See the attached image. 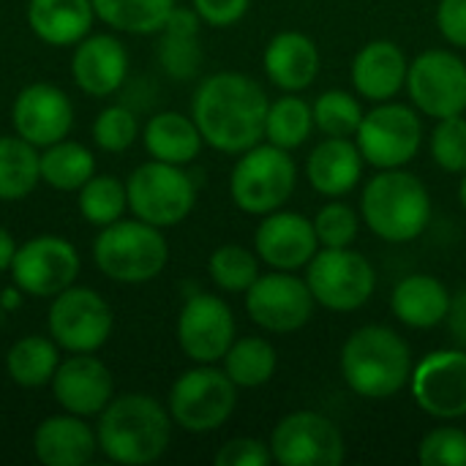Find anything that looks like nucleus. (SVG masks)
Segmentation results:
<instances>
[{"instance_id":"obj_1","label":"nucleus","mask_w":466,"mask_h":466,"mask_svg":"<svg viewBox=\"0 0 466 466\" xmlns=\"http://www.w3.org/2000/svg\"><path fill=\"white\" fill-rule=\"evenodd\" d=\"M268 109L265 87L240 71L205 76L191 98V117L205 145L227 156H240L265 139Z\"/></svg>"},{"instance_id":"obj_2","label":"nucleus","mask_w":466,"mask_h":466,"mask_svg":"<svg viewBox=\"0 0 466 466\" xmlns=\"http://www.w3.org/2000/svg\"><path fill=\"white\" fill-rule=\"evenodd\" d=\"M98 451L123 466H145L158 461L172 445V415L147 393L115 396L96 418Z\"/></svg>"},{"instance_id":"obj_3","label":"nucleus","mask_w":466,"mask_h":466,"mask_svg":"<svg viewBox=\"0 0 466 466\" xmlns=\"http://www.w3.org/2000/svg\"><path fill=\"white\" fill-rule=\"evenodd\" d=\"M410 344L385 325L358 328L341 347V374L352 393L382 401L404 390L412 380Z\"/></svg>"},{"instance_id":"obj_4","label":"nucleus","mask_w":466,"mask_h":466,"mask_svg":"<svg viewBox=\"0 0 466 466\" xmlns=\"http://www.w3.org/2000/svg\"><path fill=\"white\" fill-rule=\"evenodd\" d=\"M363 224L385 243H412L431 221V194L404 167L380 169L360 194Z\"/></svg>"},{"instance_id":"obj_5","label":"nucleus","mask_w":466,"mask_h":466,"mask_svg":"<svg viewBox=\"0 0 466 466\" xmlns=\"http://www.w3.org/2000/svg\"><path fill=\"white\" fill-rule=\"evenodd\" d=\"M96 268L117 284H147L158 279L169 262V243L164 229L142 218H120L93 240Z\"/></svg>"},{"instance_id":"obj_6","label":"nucleus","mask_w":466,"mask_h":466,"mask_svg":"<svg viewBox=\"0 0 466 466\" xmlns=\"http://www.w3.org/2000/svg\"><path fill=\"white\" fill-rule=\"evenodd\" d=\"M298 186V167L289 150L259 142L238 156L229 175V197L248 216L281 210Z\"/></svg>"},{"instance_id":"obj_7","label":"nucleus","mask_w":466,"mask_h":466,"mask_svg":"<svg viewBox=\"0 0 466 466\" xmlns=\"http://www.w3.org/2000/svg\"><path fill=\"white\" fill-rule=\"evenodd\" d=\"M238 385L227 377L224 369L216 363H197L194 369L183 371L167 399V410L188 434H210L218 431L238 407Z\"/></svg>"},{"instance_id":"obj_8","label":"nucleus","mask_w":466,"mask_h":466,"mask_svg":"<svg viewBox=\"0 0 466 466\" xmlns=\"http://www.w3.org/2000/svg\"><path fill=\"white\" fill-rule=\"evenodd\" d=\"M126 191H128V210L158 229L177 227L191 216L197 205V183L186 172V167L156 161V158L139 164L128 175Z\"/></svg>"},{"instance_id":"obj_9","label":"nucleus","mask_w":466,"mask_h":466,"mask_svg":"<svg viewBox=\"0 0 466 466\" xmlns=\"http://www.w3.org/2000/svg\"><path fill=\"white\" fill-rule=\"evenodd\" d=\"M306 284L317 306L352 314L363 309L377 289V270L360 254L350 248H319L306 265Z\"/></svg>"},{"instance_id":"obj_10","label":"nucleus","mask_w":466,"mask_h":466,"mask_svg":"<svg viewBox=\"0 0 466 466\" xmlns=\"http://www.w3.org/2000/svg\"><path fill=\"white\" fill-rule=\"evenodd\" d=\"M355 137L366 164L377 169H399L415 161V156L420 153L423 120L418 109L407 104L382 101L363 115Z\"/></svg>"},{"instance_id":"obj_11","label":"nucleus","mask_w":466,"mask_h":466,"mask_svg":"<svg viewBox=\"0 0 466 466\" xmlns=\"http://www.w3.org/2000/svg\"><path fill=\"white\" fill-rule=\"evenodd\" d=\"M46 328L55 344L68 355L98 352L112 336L115 314L106 298H101L96 289L71 284L52 298Z\"/></svg>"},{"instance_id":"obj_12","label":"nucleus","mask_w":466,"mask_h":466,"mask_svg":"<svg viewBox=\"0 0 466 466\" xmlns=\"http://www.w3.org/2000/svg\"><path fill=\"white\" fill-rule=\"evenodd\" d=\"M270 456L281 466H339L347 459L341 429L311 410L281 418L270 434Z\"/></svg>"},{"instance_id":"obj_13","label":"nucleus","mask_w":466,"mask_h":466,"mask_svg":"<svg viewBox=\"0 0 466 466\" xmlns=\"http://www.w3.org/2000/svg\"><path fill=\"white\" fill-rule=\"evenodd\" d=\"M314 295L306 279H298L289 270L259 273V279L246 289V311L248 319L276 336L295 333L306 328L314 317Z\"/></svg>"},{"instance_id":"obj_14","label":"nucleus","mask_w":466,"mask_h":466,"mask_svg":"<svg viewBox=\"0 0 466 466\" xmlns=\"http://www.w3.org/2000/svg\"><path fill=\"white\" fill-rule=\"evenodd\" d=\"M407 90L415 109L442 120L466 112V60L448 49H426L410 63Z\"/></svg>"},{"instance_id":"obj_15","label":"nucleus","mask_w":466,"mask_h":466,"mask_svg":"<svg viewBox=\"0 0 466 466\" xmlns=\"http://www.w3.org/2000/svg\"><path fill=\"white\" fill-rule=\"evenodd\" d=\"M82 259L71 240L57 235H38L16 248L11 262V281L27 298H55L79 276Z\"/></svg>"},{"instance_id":"obj_16","label":"nucleus","mask_w":466,"mask_h":466,"mask_svg":"<svg viewBox=\"0 0 466 466\" xmlns=\"http://www.w3.org/2000/svg\"><path fill=\"white\" fill-rule=\"evenodd\" d=\"M177 344L191 363H218L238 339L235 314L224 298L194 292L177 314Z\"/></svg>"},{"instance_id":"obj_17","label":"nucleus","mask_w":466,"mask_h":466,"mask_svg":"<svg viewBox=\"0 0 466 466\" xmlns=\"http://www.w3.org/2000/svg\"><path fill=\"white\" fill-rule=\"evenodd\" d=\"M412 399L437 420H459L466 415V350L429 352L412 369Z\"/></svg>"},{"instance_id":"obj_18","label":"nucleus","mask_w":466,"mask_h":466,"mask_svg":"<svg viewBox=\"0 0 466 466\" xmlns=\"http://www.w3.org/2000/svg\"><path fill=\"white\" fill-rule=\"evenodd\" d=\"M11 126L14 134L38 150L49 147L68 137L74 126V104L63 87L52 82H33L16 93L11 104Z\"/></svg>"},{"instance_id":"obj_19","label":"nucleus","mask_w":466,"mask_h":466,"mask_svg":"<svg viewBox=\"0 0 466 466\" xmlns=\"http://www.w3.org/2000/svg\"><path fill=\"white\" fill-rule=\"evenodd\" d=\"M49 388L57 407L79 418H98L115 399L112 371L96 358V352H74L63 358Z\"/></svg>"},{"instance_id":"obj_20","label":"nucleus","mask_w":466,"mask_h":466,"mask_svg":"<svg viewBox=\"0 0 466 466\" xmlns=\"http://www.w3.org/2000/svg\"><path fill=\"white\" fill-rule=\"evenodd\" d=\"M254 251L270 270H303L319 251L314 221L284 208L273 210L254 232Z\"/></svg>"},{"instance_id":"obj_21","label":"nucleus","mask_w":466,"mask_h":466,"mask_svg":"<svg viewBox=\"0 0 466 466\" xmlns=\"http://www.w3.org/2000/svg\"><path fill=\"white\" fill-rule=\"evenodd\" d=\"M74 85L90 98L115 96L128 79V52L115 33L85 35L71 55Z\"/></svg>"},{"instance_id":"obj_22","label":"nucleus","mask_w":466,"mask_h":466,"mask_svg":"<svg viewBox=\"0 0 466 466\" xmlns=\"http://www.w3.org/2000/svg\"><path fill=\"white\" fill-rule=\"evenodd\" d=\"M352 87L366 101L382 104L393 101L401 87H407L410 60L396 41L380 38L369 41L352 60Z\"/></svg>"},{"instance_id":"obj_23","label":"nucleus","mask_w":466,"mask_h":466,"mask_svg":"<svg viewBox=\"0 0 466 466\" xmlns=\"http://www.w3.org/2000/svg\"><path fill=\"white\" fill-rule=\"evenodd\" d=\"M319 49L314 38L300 30L276 33L262 55L265 76L284 93H303L319 76Z\"/></svg>"},{"instance_id":"obj_24","label":"nucleus","mask_w":466,"mask_h":466,"mask_svg":"<svg viewBox=\"0 0 466 466\" xmlns=\"http://www.w3.org/2000/svg\"><path fill=\"white\" fill-rule=\"evenodd\" d=\"M98 451L96 429L87 418L60 412L41 420L33 431V456L44 466H82Z\"/></svg>"},{"instance_id":"obj_25","label":"nucleus","mask_w":466,"mask_h":466,"mask_svg":"<svg viewBox=\"0 0 466 466\" xmlns=\"http://www.w3.org/2000/svg\"><path fill=\"white\" fill-rule=\"evenodd\" d=\"M363 153L350 137H325L306 158V177L322 197L339 199L358 188L363 177Z\"/></svg>"},{"instance_id":"obj_26","label":"nucleus","mask_w":466,"mask_h":466,"mask_svg":"<svg viewBox=\"0 0 466 466\" xmlns=\"http://www.w3.org/2000/svg\"><path fill=\"white\" fill-rule=\"evenodd\" d=\"M25 16L33 35L49 46H76L96 22L93 0H27Z\"/></svg>"},{"instance_id":"obj_27","label":"nucleus","mask_w":466,"mask_h":466,"mask_svg":"<svg viewBox=\"0 0 466 466\" xmlns=\"http://www.w3.org/2000/svg\"><path fill=\"white\" fill-rule=\"evenodd\" d=\"M451 298V289L437 276L412 273L396 284L390 295V311L412 330H431L448 319Z\"/></svg>"},{"instance_id":"obj_28","label":"nucleus","mask_w":466,"mask_h":466,"mask_svg":"<svg viewBox=\"0 0 466 466\" xmlns=\"http://www.w3.org/2000/svg\"><path fill=\"white\" fill-rule=\"evenodd\" d=\"M199 27H202V19L194 11V5L172 8L167 25L161 27V41H158V63L167 76L186 82L199 74V66H202Z\"/></svg>"},{"instance_id":"obj_29","label":"nucleus","mask_w":466,"mask_h":466,"mask_svg":"<svg viewBox=\"0 0 466 466\" xmlns=\"http://www.w3.org/2000/svg\"><path fill=\"white\" fill-rule=\"evenodd\" d=\"M142 145H145L150 158L186 167L199 156L205 139H202V134H199L191 115L167 109V112H156L145 123Z\"/></svg>"},{"instance_id":"obj_30","label":"nucleus","mask_w":466,"mask_h":466,"mask_svg":"<svg viewBox=\"0 0 466 466\" xmlns=\"http://www.w3.org/2000/svg\"><path fill=\"white\" fill-rule=\"evenodd\" d=\"M60 347L49 336H22L5 352V374L14 385L25 390L46 388L60 366Z\"/></svg>"},{"instance_id":"obj_31","label":"nucleus","mask_w":466,"mask_h":466,"mask_svg":"<svg viewBox=\"0 0 466 466\" xmlns=\"http://www.w3.org/2000/svg\"><path fill=\"white\" fill-rule=\"evenodd\" d=\"M96 175V156L90 147L74 139H60L41 147V183L52 191H79Z\"/></svg>"},{"instance_id":"obj_32","label":"nucleus","mask_w":466,"mask_h":466,"mask_svg":"<svg viewBox=\"0 0 466 466\" xmlns=\"http://www.w3.org/2000/svg\"><path fill=\"white\" fill-rule=\"evenodd\" d=\"M41 183V150L19 134L0 137V199L16 202Z\"/></svg>"},{"instance_id":"obj_33","label":"nucleus","mask_w":466,"mask_h":466,"mask_svg":"<svg viewBox=\"0 0 466 466\" xmlns=\"http://www.w3.org/2000/svg\"><path fill=\"white\" fill-rule=\"evenodd\" d=\"M175 5V0H93L96 19L128 35L161 33Z\"/></svg>"},{"instance_id":"obj_34","label":"nucleus","mask_w":466,"mask_h":466,"mask_svg":"<svg viewBox=\"0 0 466 466\" xmlns=\"http://www.w3.org/2000/svg\"><path fill=\"white\" fill-rule=\"evenodd\" d=\"M224 371L240 390L262 388L273 380L279 369L276 347L262 336H243L235 339L232 347L224 355Z\"/></svg>"},{"instance_id":"obj_35","label":"nucleus","mask_w":466,"mask_h":466,"mask_svg":"<svg viewBox=\"0 0 466 466\" xmlns=\"http://www.w3.org/2000/svg\"><path fill=\"white\" fill-rule=\"evenodd\" d=\"M314 128H317L314 109L298 93H287V96L270 101L268 120H265V142L292 153L309 142Z\"/></svg>"},{"instance_id":"obj_36","label":"nucleus","mask_w":466,"mask_h":466,"mask_svg":"<svg viewBox=\"0 0 466 466\" xmlns=\"http://www.w3.org/2000/svg\"><path fill=\"white\" fill-rule=\"evenodd\" d=\"M79 213L93 227H109L120 221L128 210V191L126 180L115 175H93L79 191H76Z\"/></svg>"},{"instance_id":"obj_37","label":"nucleus","mask_w":466,"mask_h":466,"mask_svg":"<svg viewBox=\"0 0 466 466\" xmlns=\"http://www.w3.org/2000/svg\"><path fill=\"white\" fill-rule=\"evenodd\" d=\"M208 276L221 292L246 295V289L259 279V257L240 243H224L210 254Z\"/></svg>"},{"instance_id":"obj_38","label":"nucleus","mask_w":466,"mask_h":466,"mask_svg":"<svg viewBox=\"0 0 466 466\" xmlns=\"http://www.w3.org/2000/svg\"><path fill=\"white\" fill-rule=\"evenodd\" d=\"M314 126L325 137H355L363 120V106L350 90H325L311 104Z\"/></svg>"},{"instance_id":"obj_39","label":"nucleus","mask_w":466,"mask_h":466,"mask_svg":"<svg viewBox=\"0 0 466 466\" xmlns=\"http://www.w3.org/2000/svg\"><path fill=\"white\" fill-rule=\"evenodd\" d=\"M139 137L137 115L123 104L104 106L93 120V142L104 153H126Z\"/></svg>"},{"instance_id":"obj_40","label":"nucleus","mask_w":466,"mask_h":466,"mask_svg":"<svg viewBox=\"0 0 466 466\" xmlns=\"http://www.w3.org/2000/svg\"><path fill=\"white\" fill-rule=\"evenodd\" d=\"M360 216L347 202H328L314 216V232L319 240V248H350L358 240L360 232Z\"/></svg>"},{"instance_id":"obj_41","label":"nucleus","mask_w":466,"mask_h":466,"mask_svg":"<svg viewBox=\"0 0 466 466\" xmlns=\"http://www.w3.org/2000/svg\"><path fill=\"white\" fill-rule=\"evenodd\" d=\"M431 158L437 161L440 169L451 175H464L466 172V117L453 115L437 120L431 131Z\"/></svg>"},{"instance_id":"obj_42","label":"nucleus","mask_w":466,"mask_h":466,"mask_svg":"<svg viewBox=\"0 0 466 466\" xmlns=\"http://www.w3.org/2000/svg\"><path fill=\"white\" fill-rule=\"evenodd\" d=\"M423 466H466V431L459 426H440L418 445Z\"/></svg>"},{"instance_id":"obj_43","label":"nucleus","mask_w":466,"mask_h":466,"mask_svg":"<svg viewBox=\"0 0 466 466\" xmlns=\"http://www.w3.org/2000/svg\"><path fill=\"white\" fill-rule=\"evenodd\" d=\"M273 461L270 445L254 437H238L229 440L218 448L216 453V466H265Z\"/></svg>"},{"instance_id":"obj_44","label":"nucleus","mask_w":466,"mask_h":466,"mask_svg":"<svg viewBox=\"0 0 466 466\" xmlns=\"http://www.w3.org/2000/svg\"><path fill=\"white\" fill-rule=\"evenodd\" d=\"M199 19L210 27H229L240 22L251 5V0H191Z\"/></svg>"},{"instance_id":"obj_45","label":"nucleus","mask_w":466,"mask_h":466,"mask_svg":"<svg viewBox=\"0 0 466 466\" xmlns=\"http://www.w3.org/2000/svg\"><path fill=\"white\" fill-rule=\"evenodd\" d=\"M437 30L451 46L466 49V0H440Z\"/></svg>"},{"instance_id":"obj_46","label":"nucleus","mask_w":466,"mask_h":466,"mask_svg":"<svg viewBox=\"0 0 466 466\" xmlns=\"http://www.w3.org/2000/svg\"><path fill=\"white\" fill-rule=\"evenodd\" d=\"M448 328H451V336L453 341L466 350V287L459 289L453 298H451V311H448Z\"/></svg>"},{"instance_id":"obj_47","label":"nucleus","mask_w":466,"mask_h":466,"mask_svg":"<svg viewBox=\"0 0 466 466\" xmlns=\"http://www.w3.org/2000/svg\"><path fill=\"white\" fill-rule=\"evenodd\" d=\"M16 248H19V243L14 240V235L5 227H0V273H8L11 270V262L16 257Z\"/></svg>"},{"instance_id":"obj_48","label":"nucleus","mask_w":466,"mask_h":466,"mask_svg":"<svg viewBox=\"0 0 466 466\" xmlns=\"http://www.w3.org/2000/svg\"><path fill=\"white\" fill-rule=\"evenodd\" d=\"M22 295H25V292H22L16 284L8 287V289H3V295H0V309H3V311H14V309L22 303Z\"/></svg>"},{"instance_id":"obj_49","label":"nucleus","mask_w":466,"mask_h":466,"mask_svg":"<svg viewBox=\"0 0 466 466\" xmlns=\"http://www.w3.org/2000/svg\"><path fill=\"white\" fill-rule=\"evenodd\" d=\"M459 202H461V208L466 210V172L464 177H461V183H459Z\"/></svg>"}]
</instances>
